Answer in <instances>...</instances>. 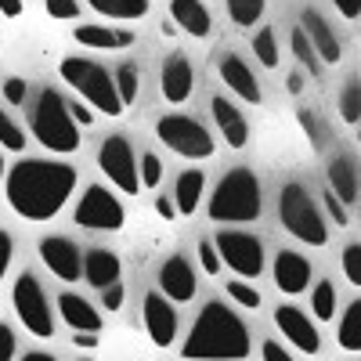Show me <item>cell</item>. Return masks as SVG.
<instances>
[{
  "instance_id": "cell-1",
  "label": "cell",
  "mask_w": 361,
  "mask_h": 361,
  "mask_svg": "<svg viewBox=\"0 0 361 361\" xmlns=\"http://www.w3.org/2000/svg\"><path fill=\"white\" fill-rule=\"evenodd\" d=\"M73 188H76V170L62 159H18L4 177L8 206L22 221L58 217Z\"/></svg>"
},
{
  "instance_id": "cell-2",
  "label": "cell",
  "mask_w": 361,
  "mask_h": 361,
  "mask_svg": "<svg viewBox=\"0 0 361 361\" xmlns=\"http://www.w3.org/2000/svg\"><path fill=\"white\" fill-rule=\"evenodd\" d=\"M250 329L221 300L202 304L199 318L188 329V340L180 343L185 361H246L250 357Z\"/></svg>"
},
{
  "instance_id": "cell-3",
  "label": "cell",
  "mask_w": 361,
  "mask_h": 361,
  "mask_svg": "<svg viewBox=\"0 0 361 361\" xmlns=\"http://www.w3.org/2000/svg\"><path fill=\"white\" fill-rule=\"evenodd\" d=\"M264 209L260 199V180L253 177V170L235 166L231 173H224L217 180L214 195H209L206 214L214 224H253Z\"/></svg>"
},
{
  "instance_id": "cell-4",
  "label": "cell",
  "mask_w": 361,
  "mask_h": 361,
  "mask_svg": "<svg viewBox=\"0 0 361 361\" xmlns=\"http://www.w3.org/2000/svg\"><path fill=\"white\" fill-rule=\"evenodd\" d=\"M29 123H33V137L54 156H73L80 148V123L69 112V102L54 87H44L37 94Z\"/></svg>"
},
{
  "instance_id": "cell-5",
  "label": "cell",
  "mask_w": 361,
  "mask_h": 361,
  "mask_svg": "<svg viewBox=\"0 0 361 361\" xmlns=\"http://www.w3.org/2000/svg\"><path fill=\"white\" fill-rule=\"evenodd\" d=\"M58 73H62V80L83 102H90V109H98L105 116H123L127 112L123 98H119V90H116V76L109 69H102L98 62L76 54V58H66V62L58 66Z\"/></svg>"
},
{
  "instance_id": "cell-6",
  "label": "cell",
  "mask_w": 361,
  "mask_h": 361,
  "mask_svg": "<svg viewBox=\"0 0 361 361\" xmlns=\"http://www.w3.org/2000/svg\"><path fill=\"white\" fill-rule=\"evenodd\" d=\"M279 221L293 238H300V243H307V246H325L329 243V228H325L322 209L314 206L307 188L296 185V180H289V185L282 188V195H279Z\"/></svg>"
},
{
  "instance_id": "cell-7",
  "label": "cell",
  "mask_w": 361,
  "mask_h": 361,
  "mask_svg": "<svg viewBox=\"0 0 361 361\" xmlns=\"http://www.w3.org/2000/svg\"><path fill=\"white\" fill-rule=\"evenodd\" d=\"M156 137L170 148V152L185 156V159H209L217 152L214 145V134H209L199 119L192 116H180V112H170L156 123Z\"/></svg>"
},
{
  "instance_id": "cell-8",
  "label": "cell",
  "mask_w": 361,
  "mask_h": 361,
  "mask_svg": "<svg viewBox=\"0 0 361 361\" xmlns=\"http://www.w3.org/2000/svg\"><path fill=\"white\" fill-rule=\"evenodd\" d=\"M11 304H15V314L22 318V325L29 329L33 336L40 340H51L54 336V314H51V304L44 296V286L37 282L33 271H22L11 286Z\"/></svg>"
},
{
  "instance_id": "cell-9",
  "label": "cell",
  "mask_w": 361,
  "mask_h": 361,
  "mask_svg": "<svg viewBox=\"0 0 361 361\" xmlns=\"http://www.w3.org/2000/svg\"><path fill=\"white\" fill-rule=\"evenodd\" d=\"M98 170L109 177V185H116L119 192L134 195L141 188V166L134 159V148L123 134H112L102 141L98 148Z\"/></svg>"
},
{
  "instance_id": "cell-10",
  "label": "cell",
  "mask_w": 361,
  "mask_h": 361,
  "mask_svg": "<svg viewBox=\"0 0 361 361\" xmlns=\"http://www.w3.org/2000/svg\"><path fill=\"white\" fill-rule=\"evenodd\" d=\"M123 221H127L123 202L102 185H87V192L76 202V224L80 228H87V231H119Z\"/></svg>"
},
{
  "instance_id": "cell-11",
  "label": "cell",
  "mask_w": 361,
  "mask_h": 361,
  "mask_svg": "<svg viewBox=\"0 0 361 361\" xmlns=\"http://www.w3.org/2000/svg\"><path fill=\"white\" fill-rule=\"evenodd\" d=\"M214 243H217L221 260L235 271L238 279H260V271H264V246H260V238H253L250 231H221Z\"/></svg>"
},
{
  "instance_id": "cell-12",
  "label": "cell",
  "mask_w": 361,
  "mask_h": 361,
  "mask_svg": "<svg viewBox=\"0 0 361 361\" xmlns=\"http://www.w3.org/2000/svg\"><path fill=\"white\" fill-rule=\"evenodd\" d=\"M275 325H279L282 340H289L296 350H304V354H318L322 350L318 325L311 322L307 311H300L296 304H279L275 307Z\"/></svg>"
},
{
  "instance_id": "cell-13",
  "label": "cell",
  "mask_w": 361,
  "mask_h": 361,
  "mask_svg": "<svg viewBox=\"0 0 361 361\" xmlns=\"http://www.w3.org/2000/svg\"><path fill=\"white\" fill-rule=\"evenodd\" d=\"M37 250H40L44 267L51 271L54 279L76 282V279L83 275V260H80V250H76L73 238H66V235H47V238H40Z\"/></svg>"
},
{
  "instance_id": "cell-14",
  "label": "cell",
  "mask_w": 361,
  "mask_h": 361,
  "mask_svg": "<svg viewBox=\"0 0 361 361\" xmlns=\"http://www.w3.org/2000/svg\"><path fill=\"white\" fill-rule=\"evenodd\" d=\"M141 314H145V333L156 347H170L177 340V311L163 293H148Z\"/></svg>"
},
{
  "instance_id": "cell-15",
  "label": "cell",
  "mask_w": 361,
  "mask_h": 361,
  "mask_svg": "<svg viewBox=\"0 0 361 361\" xmlns=\"http://www.w3.org/2000/svg\"><path fill=\"white\" fill-rule=\"evenodd\" d=\"M300 29H304L307 40H311V47L318 51L322 66H336L340 58H343V47H340V40H336V33H333V25L322 18V11L304 8V11H300Z\"/></svg>"
},
{
  "instance_id": "cell-16",
  "label": "cell",
  "mask_w": 361,
  "mask_h": 361,
  "mask_svg": "<svg viewBox=\"0 0 361 361\" xmlns=\"http://www.w3.org/2000/svg\"><path fill=\"white\" fill-rule=\"evenodd\" d=\"M159 293L170 300V304H188L195 296V271L185 257H170L159 267Z\"/></svg>"
},
{
  "instance_id": "cell-17",
  "label": "cell",
  "mask_w": 361,
  "mask_h": 361,
  "mask_svg": "<svg viewBox=\"0 0 361 361\" xmlns=\"http://www.w3.org/2000/svg\"><path fill=\"white\" fill-rule=\"evenodd\" d=\"M271 275H275V286H279L282 293L300 296V293H307V286H311V264L300 257V253H293V250H282V253L275 257Z\"/></svg>"
},
{
  "instance_id": "cell-18",
  "label": "cell",
  "mask_w": 361,
  "mask_h": 361,
  "mask_svg": "<svg viewBox=\"0 0 361 361\" xmlns=\"http://www.w3.org/2000/svg\"><path fill=\"white\" fill-rule=\"evenodd\" d=\"M159 90H163V98L180 105V102H188L192 98V90H195V73L188 66V58H166L163 62V73H159Z\"/></svg>"
},
{
  "instance_id": "cell-19",
  "label": "cell",
  "mask_w": 361,
  "mask_h": 361,
  "mask_svg": "<svg viewBox=\"0 0 361 361\" xmlns=\"http://www.w3.org/2000/svg\"><path fill=\"white\" fill-rule=\"evenodd\" d=\"M209 112H214V123H217V130L224 134V145H228V148H246V141H250V123H246L243 112H238L224 94H214V102H209Z\"/></svg>"
},
{
  "instance_id": "cell-20",
  "label": "cell",
  "mask_w": 361,
  "mask_h": 361,
  "mask_svg": "<svg viewBox=\"0 0 361 361\" xmlns=\"http://www.w3.org/2000/svg\"><path fill=\"white\" fill-rule=\"evenodd\" d=\"M217 73H221L224 87H228V90H235V94L243 98V102H250V105H260V102H264V90H260L257 76L250 73V66L243 62V58H235V54L221 58Z\"/></svg>"
},
{
  "instance_id": "cell-21",
  "label": "cell",
  "mask_w": 361,
  "mask_h": 361,
  "mask_svg": "<svg viewBox=\"0 0 361 361\" xmlns=\"http://www.w3.org/2000/svg\"><path fill=\"white\" fill-rule=\"evenodd\" d=\"M73 40L83 44V47H94V51H123V47L134 44V33L102 25V22H87V25H76L73 29Z\"/></svg>"
},
{
  "instance_id": "cell-22",
  "label": "cell",
  "mask_w": 361,
  "mask_h": 361,
  "mask_svg": "<svg viewBox=\"0 0 361 361\" xmlns=\"http://www.w3.org/2000/svg\"><path fill=\"white\" fill-rule=\"evenodd\" d=\"M170 22L180 29V33H188L195 40H206L209 29H214L202 0H170Z\"/></svg>"
},
{
  "instance_id": "cell-23",
  "label": "cell",
  "mask_w": 361,
  "mask_h": 361,
  "mask_svg": "<svg viewBox=\"0 0 361 361\" xmlns=\"http://www.w3.org/2000/svg\"><path fill=\"white\" fill-rule=\"evenodd\" d=\"M58 311H62V322L73 333H102V314L90 307V300L76 293H62L58 296Z\"/></svg>"
},
{
  "instance_id": "cell-24",
  "label": "cell",
  "mask_w": 361,
  "mask_h": 361,
  "mask_svg": "<svg viewBox=\"0 0 361 361\" xmlns=\"http://www.w3.org/2000/svg\"><path fill=\"white\" fill-rule=\"evenodd\" d=\"M119 271H123V264H119V257L112 250H87V257H83V279H87V286L109 289V286L119 282Z\"/></svg>"
},
{
  "instance_id": "cell-25",
  "label": "cell",
  "mask_w": 361,
  "mask_h": 361,
  "mask_svg": "<svg viewBox=\"0 0 361 361\" xmlns=\"http://www.w3.org/2000/svg\"><path fill=\"white\" fill-rule=\"evenodd\" d=\"M202 188H206V173L202 170H185V173L177 177V185H173V206H177L180 217H192L195 214V206L202 199Z\"/></svg>"
},
{
  "instance_id": "cell-26",
  "label": "cell",
  "mask_w": 361,
  "mask_h": 361,
  "mask_svg": "<svg viewBox=\"0 0 361 361\" xmlns=\"http://www.w3.org/2000/svg\"><path fill=\"white\" fill-rule=\"evenodd\" d=\"M325 180H329V192H333L340 202H354L357 199V170L347 156L333 159L325 170Z\"/></svg>"
},
{
  "instance_id": "cell-27",
  "label": "cell",
  "mask_w": 361,
  "mask_h": 361,
  "mask_svg": "<svg viewBox=\"0 0 361 361\" xmlns=\"http://www.w3.org/2000/svg\"><path fill=\"white\" fill-rule=\"evenodd\" d=\"M90 11H98L102 18L116 22H137L148 15V0H87Z\"/></svg>"
},
{
  "instance_id": "cell-28",
  "label": "cell",
  "mask_w": 361,
  "mask_h": 361,
  "mask_svg": "<svg viewBox=\"0 0 361 361\" xmlns=\"http://www.w3.org/2000/svg\"><path fill=\"white\" fill-rule=\"evenodd\" d=\"M336 340H340V347L350 350V354L361 350V300H350V307L343 311L340 329H336Z\"/></svg>"
},
{
  "instance_id": "cell-29",
  "label": "cell",
  "mask_w": 361,
  "mask_h": 361,
  "mask_svg": "<svg viewBox=\"0 0 361 361\" xmlns=\"http://www.w3.org/2000/svg\"><path fill=\"white\" fill-rule=\"evenodd\" d=\"M228 4V15L238 29H250L253 22L264 18V8H267V0H224Z\"/></svg>"
},
{
  "instance_id": "cell-30",
  "label": "cell",
  "mask_w": 361,
  "mask_h": 361,
  "mask_svg": "<svg viewBox=\"0 0 361 361\" xmlns=\"http://www.w3.org/2000/svg\"><path fill=\"white\" fill-rule=\"evenodd\" d=\"M311 314L318 322H329L336 314V289H333V282H318L311 289Z\"/></svg>"
},
{
  "instance_id": "cell-31",
  "label": "cell",
  "mask_w": 361,
  "mask_h": 361,
  "mask_svg": "<svg viewBox=\"0 0 361 361\" xmlns=\"http://www.w3.org/2000/svg\"><path fill=\"white\" fill-rule=\"evenodd\" d=\"M293 54H296V62L304 66V69H311L314 80L322 76V58H318V51L311 47V40H307L304 29H296V33H293Z\"/></svg>"
},
{
  "instance_id": "cell-32",
  "label": "cell",
  "mask_w": 361,
  "mask_h": 361,
  "mask_svg": "<svg viewBox=\"0 0 361 361\" xmlns=\"http://www.w3.org/2000/svg\"><path fill=\"white\" fill-rule=\"evenodd\" d=\"M253 54H257V62L264 69H279V44H275V33L271 29H260V33L253 37Z\"/></svg>"
},
{
  "instance_id": "cell-33",
  "label": "cell",
  "mask_w": 361,
  "mask_h": 361,
  "mask_svg": "<svg viewBox=\"0 0 361 361\" xmlns=\"http://www.w3.org/2000/svg\"><path fill=\"white\" fill-rule=\"evenodd\" d=\"M0 148H8V152H22L25 148V134L8 116V109H0Z\"/></svg>"
},
{
  "instance_id": "cell-34",
  "label": "cell",
  "mask_w": 361,
  "mask_h": 361,
  "mask_svg": "<svg viewBox=\"0 0 361 361\" xmlns=\"http://www.w3.org/2000/svg\"><path fill=\"white\" fill-rule=\"evenodd\" d=\"M340 119L343 123H361V83H347L340 94Z\"/></svg>"
},
{
  "instance_id": "cell-35",
  "label": "cell",
  "mask_w": 361,
  "mask_h": 361,
  "mask_svg": "<svg viewBox=\"0 0 361 361\" xmlns=\"http://www.w3.org/2000/svg\"><path fill=\"white\" fill-rule=\"evenodd\" d=\"M228 296L235 300L238 307H246V311H257V307H260V293H257V286H250L246 279L228 282Z\"/></svg>"
},
{
  "instance_id": "cell-36",
  "label": "cell",
  "mask_w": 361,
  "mask_h": 361,
  "mask_svg": "<svg viewBox=\"0 0 361 361\" xmlns=\"http://www.w3.org/2000/svg\"><path fill=\"white\" fill-rule=\"evenodd\" d=\"M112 76H116V90H119V98H123V105H134L137 102V69L119 66Z\"/></svg>"
},
{
  "instance_id": "cell-37",
  "label": "cell",
  "mask_w": 361,
  "mask_h": 361,
  "mask_svg": "<svg viewBox=\"0 0 361 361\" xmlns=\"http://www.w3.org/2000/svg\"><path fill=\"white\" fill-rule=\"evenodd\" d=\"M340 264H343V275H347V282L361 289V243H350V246H343V257H340Z\"/></svg>"
},
{
  "instance_id": "cell-38",
  "label": "cell",
  "mask_w": 361,
  "mask_h": 361,
  "mask_svg": "<svg viewBox=\"0 0 361 361\" xmlns=\"http://www.w3.org/2000/svg\"><path fill=\"white\" fill-rule=\"evenodd\" d=\"M159 180H163V163H159V156L145 152V156H141V185H145V188H159Z\"/></svg>"
},
{
  "instance_id": "cell-39",
  "label": "cell",
  "mask_w": 361,
  "mask_h": 361,
  "mask_svg": "<svg viewBox=\"0 0 361 361\" xmlns=\"http://www.w3.org/2000/svg\"><path fill=\"white\" fill-rule=\"evenodd\" d=\"M199 264H202L206 275H221L224 260H221V253H217V243H209V238H202V243H199Z\"/></svg>"
},
{
  "instance_id": "cell-40",
  "label": "cell",
  "mask_w": 361,
  "mask_h": 361,
  "mask_svg": "<svg viewBox=\"0 0 361 361\" xmlns=\"http://www.w3.org/2000/svg\"><path fill=\"white\" fill-rule=\"evenodd\" d=\"M300 127H304L311 148H325V127H322V119L311 116V112H300Z\"/></svg>"
},
{
  "instance_id": "cell-41",
  "label": "cell",
  "mask_w": 361,
  "mask_h": 361,
  "mask_svg": "<svg viewBox=\"0 0 361 361\" xmlns=\"http://www.w3.org/2000/svg\"><path fill=\"white\" fill-rule=\"evenodd\" d=\"M44 8H47L51 18H62V22H69V18L80 15V4H76V0H44Z\"/></svg>"
},
{
  "instance_id": "cell-42",
  "label": "cell",
  "mask_w": 361,
  "mask_h": 361,
  "mask_svg": "<svg viewBox=\"0 0 361 361\" xmlns=\"http://www.w3.org/2000/svg\"><path fill=\"white\" fill-rule=\"evenodd\" d=\"M25 94H29V83H25L22 76H8V80H4V102H8V105H22Z\"/></svg>"
},
{
  "instance_id": "cell-43",
  "label": "cell",
  "mask_w": 361,
  "mask_h": 361,
  "mask_svg": "<svg viewBox=\"0 0 361 361\" xmlns=\"http://www.w3.org/2000/svg\"><path fill=\"white\" fill-rule=\"evenodd\" d=\"M15 329L0 322V361H15Z\"/></svg>"
},
{
  "instance_id": "cell-44",
  "label": "cell",
  "mask_w": 361,
  "mask_h": 361,
  "mask_svg": "<svg viewBox=\"0 0 361 361\" xmlns=\"http://www.w3.org/2000/svg\"><path fill=\"white\" fill-rule=\"evenodd\" d=\"M11 257H15V243H11L8 231H0V282H4L8 267H11Z\"/></svg>"
},
{
  "instance_id": "cell-45",
  "label": "cell",
  "mask_w": 361,
  "mask_h": 361,
  "mask_svg": "<svg viewBox=\"0 0 361 361\" xmlns=\"http://www.w3.org/2000/svg\"><path fill=\"white\" fill-rule=\"evenodd\" d=\"M322 199H325V209H329V217H333V221H336V224L343 228V224H347V202H340V199H336L333 192H325Z\"/></svg>"
},
{
  "instance_id": "cell-46",
  "label": "cell",
  "mask_w": 361,
  "mask_h": 361,
  "mask_svg": "<svg viewBox=\"0 0 361 361\" xmlns=\"http://www.w3.org/2000/svg\"><path fill=\"white\" fill-rule=\"evenodd\" d=\"M123 296L127 293H123V286H119V282L109 286V289H102V307L105 311H119V307H123Z\"/></svg>"
},
{
  "instance_id": "cell-47",
  "label": "cell",
  "mask_w": 361,
  "mask_h": 361,
  "mask_svg": "<svg viewBox=\"0 0 361 361\" xmlns=\"http://www.w3.org/2000/svg\"><path fill=\"white\" fill-rule=\"evenodd\" d=\"M260 357L264 361H293V354L279 343V340H264V347H260Z\"/></svg>"
},
{
  "instance_id": "cell-48",
  "label": "cell",
  "mask_w": 361,
  "mask_h": 361,
  "mask_svg": "<svg viewBox=\"0 0 361 361\" xmlns=\"http://www.w3.org/2000/svg\"><path fill=\"white\" fill-rule=\"evenodd\" d=\"M69 112H73V119H76L80 127H90V123H94V112H90L87 105H80V102H69Z\"/></svg>"
},
{
  "instance_id": "cell-49",
  "label": "cell",
  "mask_w": 361,
  "mask_h": 361,
  "mask_svg": "<svg viewBox=\"0 0 361 361\" xmlns=\"http://www.w3.org/2000/svg\"><path fill=\"white\" fill-rule=\"evenodd\" d=\"M333 4H336V11L343 18H357L361 15V0H333Z\"/></svg>"
},
{
  "instance_id": "cell-50",
  "label": "cell",
  "mask_w": 361,
  "mask_h": 361,
  "mask_svg": "<svg viewBox=\"0 0 361 361\" xmlns=\"http://www.w3.org/2000/svg\"><path fill=\"white\" fill-rule=\"evenodd\" d=\"M156 214H159L163 221H173V217H180V214H177V206H173L166 195H159V199H156Z\"/></svg>"
},
{
  "instance_id": "cell-51",
  "label": "cell",
  "mask_w": 361,
  "mask_h": 361,
  "mask_svg": "<svg viewBox=\"0 0 361 361\" xmlns=\"http://www.w3.org/2000/svg\"><path fill=\"white\" fill-rule=\"evenodd\" d=\"M73 343L83 350H94L98 347V333H73Z\"/></svg>"
},
{
  "instance_id": "cell-52",
  "label": "cell",
  "mask_w": 361,
  "mask_h": 361,
  "mask_svg": "<svg viewBox=\"0 0 361 361\" xmlns=\"http://www.w3.org/2000/svg\"><path fill=\"white\" fill-rule=\"evenodd\" d=\"M0 15H4V18H18L22 15V0H0Z\"/></svg>"
},
{
  "instance_id": "cell-53",
  "label": "cell",
  "mask_w": 361,
  "mask_h": 361,
  "mask_svg": "<svg viewBox=\"0 0 361 361\" xmlns=\"http://www.w3.org/2000/svg\"><path fill=\"white\" fill-rule=\"evenodd\" d=\"M286 87H289V94H300V90H304V73L293 69V73H289V80H286Z\"/></svg>"
},
{
  "instance_id": "cell-54",
  "label": "cell",
  "mask_w": 361,
  "mask_h": 361,
  "mask_svg": "<svg viewBox=\"0 0 361 361\" xmlns=\"http://www.w3.org/2000/svg\"><path fill=\"white\" fill-rule=\"evenodd\" d=\"M22 361H58L54 354H44V350H29V354H22Z\"/></svg>"
},
{
  "instance_id": "cell-55",
  "label": "cell",
  "mask_w": 361,
  "mask_h": 361,
  "mask_svg": "<svg viewBox=\"0 0 361 361\" xmlns=\"http://www.w3.org/2000/svg\"><path fill=\"white\" fill-rule=\"evenodd\" d=\"M159 33H163V37H173V33H177V25H173V22H163V25H159Z\"/></svg>"
},
{
  "instance_id": "cell-56",
  "label": "cell",
  "mask_w": 361,
  "mask_h": 361,
  "mask_svg": "<svg viewBox=\"0 0 361 361\" xmlns=\"http://www.w3.org/2000/svg\"><path fill=\"white\" fill-rule=\"evenodd\" d=\"M0 152H4V148H0ZM8 173H4V156H0V180H4Z\"/></svg>"
},
{
  "instance_id": "cell-57",
  "label": "cell",
  "mask_w": 361,
  "mask_h": 361,
  "mask_svg": "<svg viewBox=\"0 0 361 361\" xmlns=\"http://www.w3.org/2000/svg\"><path fill=\"white\" fill-rule=\"evenodd\" d=\"M357 145H361V127H357Z\"/></svg>"
},
{
  "instance_id": "cell-58",
  "label": "cell",
  "mask_w": 361,
  "mask_h": 361,
  "mask_svg": "<svg viewBox=\"0 0 361 361\" xmlns=\"http://www.w3.org/2000/svg\"><path fill=\"white\" fill-rule=\"evenodd\" d=\"M80 361H90V357H80Z\"/></svg>"
}]
</instances>
